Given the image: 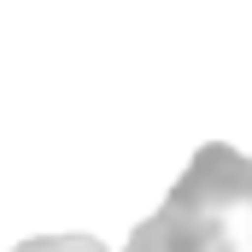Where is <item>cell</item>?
<instances>
[{
	"mask_svg": "<svg viewBox=\"0 0 252 252\" xmlns=\"http://www.w3.org/2000/svg\"><path fill=\"white\" fill-rule=\"evenodd\" d=\"M124 252H252V158L229 141H205Z\"/></svg>",
	"mask_w": 252,
	"mask_h": 252,
	"instance_id": "obj_1",
	"label": "cell"
},
{
	"mask_svg": "<svg viewBox=\"0 0 252 252\" xmlns=\"http://www.w3.org/2000/svg\"><path fill=\"white\" fill-rule=\"evenodd\" d=\"M12 252H106V247L94 235H35V241H24Z\"/></svg>",
	"mask_w": 252,
	"mask_h": 252,
	"instance_id": "obj_2",
	"label": "cell"
}]
</instances>
